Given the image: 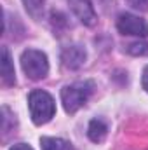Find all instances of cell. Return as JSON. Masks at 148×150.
I'll return each mask as SVG.
<instances>
[{
  "instance_id": "11",
  "label": "cell",
  "mask_w": 148,
  "mask_h": 150,
  "mask_svg": "<svg viewBox=\"0 0 148 150\" xmlns=\"http://www.w3.org/2000/svg\"><path fill=\"white\" fill-rule=\"evenodd\" d=\"M2 113H4V117H2V131H4V138H7V134L11 131H14V126H16V122L11 124V120H16V119H14V115L11 113V110L7 107L2 108Z\"/></svg>"
},
{
  "instance_id": "8",
  "label": "cell",
  "mask_w": 148,
  "mask_h": 150,
  "mask_svg": "<svg viewBox=\"0 0 148 150\" xmlns=\"http://www.w3.org/2000/svg\"><path fill=\"white\" fill-rule=\"evenodd\" d=\"M108 134V126L101 120V119H92L89 127H87V136L94 142V143H101Z\"/></svg>"
},
{
  "instance_id": "1",
  "label": "cell",
  "mask_w": 148,
  "mask_h": 150,
  "mask_svg": "<svg viewBox=\"0 0 148 150\" xmlns=\"http://www.w3.org/2000/svg\"><path fill=\"white\" fill-rule=\"evenodd\" d=\"M28 107H30V115H32V120L42 126L45 122H49L54 113H56V103L52 100V96L42 89H35L30 93L28 96Z\"/></svg>"
},
{
  "instance_id": "12",
  "label": "cell",
  "mask_w": 148,
  "mask_h": 150,
  "mask_svg": "<svg viewBox=\"0 0 148 150\" xmlns=\"http://www.w3.org/2000/svg\"><path fill=\"white\" fill-rule=\"evenodd\" d=\"M127 52L132 54V56H148V44L143 40H138V42H132L127 45Z\"/></svg>"
},
{
  "instance_id": "5",
  "label": "cell",
  "mask_w": 148,
  "mask_h": 150,
  "mask_svg": "<svg viewBox=\"0 0 148 150\" xmlns=\"http://www.w3.org/2000/svg\"><path fill=\"white\" fill-rule=\"evenodd\" d=\"M85 58H87V52L82 45L78 44H72V45H66L63 47L61 51V63L65 68L68 70H77L80 68L84 63H85Z\"/></svg>"
},
{
  "instance_id": "15",
  "label": "cell",
  "mask_w": 148,
  "mask_h": 150,
  "mask_svg": "<svg viewBox=\"0 0 148 150\" xmlns=\"http://www.w3.org/2000/svg\"><path fill=\"white\" fill-rule=\"evenodd\" d=\"M9 150H33L30 145H26V143H18V145H12Z\"/></svg>"
},
{
  "instance_id": "10",
  "label": "cell",
  "mask_w": 148,
  "mask_h": 150,
  "mask_svg": "<svg viewBox=\"0 0 148 150\" xmlns=\"http://www.w3.org/2000/svg\"><path fill=\"white\" fill-rule=\"evenodd\" d=\"M23 4L32 18L38 19L44 14V0H23Z\"/></svg>"
},
{
  "instance_id": "6",
  "label": "cell",
  "mask_w": 148,
  "mask_h": 150,
  "mask_svg": "<svg viewBox=\"0 0 148 150\" xmlns=\"http://www.w3.org/2000/svg\"><path fill=\"white\" fill-rule=\"evenodd\" d=\"M68 4H70V9L80 19L82 25L92 26L96 23V12H94V7H92L91 0H68Z\"/></svg>"
},
{
  "instance_id": "7",
  "label": "cell",
  "mask_w": 148,
  "mask_h": 150,
  "mask_svg": "<svg viewBox=\"0 0 148 150\" xmlns=\"http://www.w3.org/2000/svg\"><path fill=\"white\" fill-rule=\"evenodd\" d=\"M2 82L4 86H14L16 84V72L11 59V52L7 47H2Z\"/></svg>"
},
{
  "instance_id": "13",
  "label": "cell",
  "mask_w": 148,
  "mask_h": 150,
  "mask_svg": "<svg viewBox=\"0 0 148 150\" xmlns=\"http://www.w3.org/2000/svg\"><path fill=\"white\" fill-rule=\"evenodd\" d=\"M131 7L138 9V11H148V0H127Z\"/></svg>"
},
{
  "instance_id": "14",
  "label": "cell",
  "mask_w": 148,
  "mask_h": 150,
  "mask_svg": "<svg viewBox=\"0 0 148 150\" xmlns=\"http://www.w3.org/2000/svg\"><path fill=\"white\" fill-rule=\"evenodd\" d=\"M141 84H143V89L148 93V67L143 70V77H141Z\"/></svg>"
},
{
  "instance_id": "3",
  "label": "cell",
  "mask_w": 148,
  "mask_h": 150,
  "mask_svg": "<svg viewBox=\"0 0 148 150\" xmlns=\"http://www.w3.org/2000/svg\"><path fill=\"white\" fill-rule=\"evenodd\" d=\"M21 68L23 72L26 74L28 79L32 80H40L44 79L47 72H49V61H47V56L37 51V49H28L21 54Z\"/></svg>"
},
{
  "instance_id": "4",
  "label": "cell",
  "mask_w": 148,
  "mask_h": 150,
  "mask_svg": "<svg viewBox=\"0 0 148 150\" xmlns=\"http://www.w3.org/2000/svg\"><path fill=\"white\" fill-rule=\"evenodd\" d=\"M117 28L122 35H134V37H148V23L134 14H120L117 19Z\"/></svg>"
},
{
  "instance_id": "9",
  "label": "cell",
  "mask_w": 148,
  "mask_h": 150,
  "mask_svg": "<svg viewBox=\"0 0 148 150\" xmlns=\"http://www.w3.org/2000/svg\"><path fill=\"white\" fill-rule=\"evenodd\" d=\"M40 147L42 150H73V147L68 142L61 138H49V136L40 140Z\"/></svg>"
},
{
  "instance_id": "2",
  "label": "cell",
  "mask_w": 148,
  "mask_h": 150,
  "mask_svg": "<svg viewBox=\"0 0 148 150\" xmlns=\"http://www.w3.org/2000/svg\"><path fill=\"white\" fill-rule=\"evenodd\" d=\"M92 91H94V82L91 80H80L70 86H65L61 89V101L66 113H75L82 105H85Z\"/></svg>"
}]
</instances>
